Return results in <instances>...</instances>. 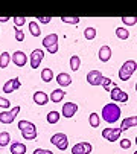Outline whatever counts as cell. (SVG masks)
I'll return each mask as SVG.
<instances>
[{
	"instance_id": "obj_1",
	"label": "cell",
	"mask_w": 137,
	"mask_h": 154,
	"mask_svg": "<svg viewBox=\"0 0 137 154\" xmlns=\"http://www.w3.org/2000/svg\"><path fill=\"white\" fill-rule=\"evenodd\" d=\"M120 113H122L120 107L114 102H110V104L104 105V108H102V119L108 124H114V122L119 121Z\"/></svg>"
},
{
	"instance_id": "obj_2",
	"label": "cell",
	"mask_w": 137,
	"mask_h": 154,
	"mask_svg": "<svg viewBox=\"0 0 137 154\" xmlns=\"http://www.w3.org/2000/svg\"><path fill=\"white\" fill-rule=\"evenodd\" d=\"M18 130H21V136L26 140H34L37 137V127L29 121H20Z\"/></svg>"
},
{
	"instance_id": "obj_3",
	"label": "cell",
	"mask_w": 137,
	"mask_h": 154,
	"mask_svg": "<svg viewBox=\"0 0 137 154\" xmlns=\"http://www.w3.org/2000/svg\"><path fill=\"white\" fill-rule=\"evenodd\" d=\"M135 69H137V64L134 60H129V61H125L122 64V67L119 70V79L120 81H128L134 73H135Z\"/></svg>"
},
{
	"instance_id": "obj_4",
	"label": "cell",
	"mask_w": 137,
	"mask_h": 154,
	"mask_svg": "<svg viewBox=\"0 0 137 154\" xmlns=\"http://www.w3.org/2000/svg\"><path fill=\"white\" fill-rule=\"evenodd\" d=\"M43 46L47 49L49 54H56L58 52V35L56 34H49L43 38Z\"/></svg>"
},
{
	"instance_id": "obj_5",
	"label": "cell",
	"mask_w": 137,
	"mask_h": 154,
	"mask_svg": "<svg viewBox=\"0 0 137 154\" xmlns=\"http://www.w3.org/2000/svg\"><path fill=\"white\" fill-rule=\"evenodd\" d=\"M50 143H53L58 149L64 151V149H67V146H68V139H67V136H65L64 133H56V134H53V136L50 137Z\"/></svg>"
},
{
	"instance_id": "obj_6",
	"label": "cell",
	"mask_w": 137,
	"mask_h": 154,
	"mask_svg": "<svg viewBox=\"0 0 137 154\" xmlns=\"http://www.w3.org/2000/svg\"><path fill=\"white\" fill-rule=\"evenodd\" d=\"M18 112H20V107L18 105L12 107L9 112H2V113H0V122H2V124H12L14 119H15V116L18 115Z\"/></svg>"
},
{
	"instance_id": "obj_7",
	"label": "cell",
	"mask_w": 137,
	"mask_h": 154,
	"mask_svg": "<svg viewBox=\"0 0 137 154\" xmlns=\"http://www.w3.org/2000/svg\"><path fill=\"white\" fill-rule=\"evenodd\" d=\"M120 134H122L120 128H105V130H102V137L107 139L108 142H117Z\"/></svg>"
},
{
	"instance_id": "obj_8",
	"label": "cell",
	"mask_w": 137,
	"mask_h": 154,
	"mask_svg": "<svg viewBox=\"0 0 137 154\" xmlns=\"http://www.w3.org/2000/svg\"><path fill=\"white\" fill-rule=\"evenodd\" d=\"M110 98L114 102H126L128 101V93H125L122 89H119V87H113L111 92H110Z\"/></svg>"
},
{
	"instance_id": "obj_9",
	"label": "cell",
	"mask_w": 137,
	"mask_h": 154,
	"mask_svg": "<svg viewBox=\"0 0 137 154\" xmlns=\"http://www.w3.org/2000/svg\"><path fill=\"white\" fill-rule=\"evenodd\" d=\"M43 58H44L43 49H34L32 54H31V67L32 69H38L41 61H43Z\"/></svg>"
},
{
	"instance_id": "obj_10",
	"label": "cell",
	"mask_w": 137,
	"mask_h": 154,
	"mask_svg": "<svg viewBox=\"0 0 137 154\" xmlns=\"http://www.w3.org/2000/svg\"><path fill=\"white\" fill-rule=\"evenodd\" d=\"M91 152V143L88 142H79L72 146V154H90Z\"/></svg>"
},
{
	"instance_id": "obj_11",
	"label": "cell",
	"mask_w": 137,
	"mask_h": 154,
	"mask_svg": "<svg viewBox=\"0 0 137 154\" xmlns=\"http://www.w3.org/2000/svg\"><path fill=\"white\" fill-rule=\"evenodd\" d=\"M76 112H78V105L75 104V102H65L64 105H62V116L64 118H73L75 115H76Z\"/></svg>"
},
{
	"instance_id": "obj_12",
	"label": "cell",
	"mask_w": 137,
	"mask_h": 154,
	"mask_svg": "<svg viewBox=\"0 0 137 154\" xmlns=\"http://www.w3.org/2000/svg\"><path fill=\"white\" fill-rule=\"evenodd\" d=\"M102 73L99 72V70H91V72H88L87 73V82L90 84V85H101V82H102Z\"/></svg>"
},
{
	"instance_id": "obj_13",
	"label": "cell",
	"mask_w": 137,
	"mask_h": 154,
	"mask_svg": "<svg viewBox=\"0 0 137 154\" xmlns=\"http://www.w3.org/2000/svg\"><path fill=\"white\" fill-rule=\"evenodd\" d=\"M11 60H12V63H14L15 66H18V67H23V66L28 63V57H26V54H25V52H21V51L14 52L12 57H11Z\"/></svg>"
},
{
	"instance_id": "obj_14",
	"label": "cell",
	"mask_w": 137,
	"mask_h": 154,
	"mask_svg": "<svg viewBox=\"0 0 137 154\" xmlns=\"http://www.w3.org/2000/svg\"><path fill=\"white\" fill-rule=\"evenodd\" d=\"M20 85H21L20 79L18 78H12V79H9V81H6L3 84V93H12L14 90L20 89Z\"/></svg>"
},
{
	"instance_id": "obj_15",
	"label": "cell",
	"mask_w": 137,
	"mask_h": 154,
	"mask_svg": "<svg viewBox=\"0 0 137 154\" xmlns=\"http://www.w3.org/2000/svg\"><path fill=\"white\" fill-rule=\"evenodd\" d=\"M34 102H35L37 105H47V102H49V96L46 95L44 92L38 90V92L34 93Z\"/></svg>"
},
{
	"instance_id": "obj_16",
	"label": "cell",
	"mask_w": 137,
	"mask_h": 154,
	"mask_svg": "<svg viewBox=\"0 0 137 154\" xmlns=\"http://www.w3.org/2000/svg\"><path fill=\"white\" fill-rule=\"evenodd\" d=\"M137 125V118L135 116H131V118H126L122 121L120 124V131H126V130H131L132 127Z\"/></svg>"
},
{
	"instance_id": "obj_17",
	"label": "cell",
	"mask_w": 137,
	"mask_h": 154,
	"mask_svg": "<svg viewBox=\"0 0 137 154\" xmlns=\"http://www.w3.org/2000/svg\"><path fill=\"white\" fill-rule=\"evenodd\" d=\"M56 82H58L59 85H62V87H67V85L72 84V78H70V75H68V73L61 72V73L56 75Z\"/></svg>"
},
{
	"instance_id": "obj_18",
	"label": "cell",
	"mask_w": 137,
	"mask_h": 154,
	"mask_svg": "<svg viewBox=\"0 0 137 154\" xmlns=\"http://www.w3.org/2000/svg\"><path fill=\"white\" fill-rule=\"evenodd\" d=\"M26 145L21 142H12L11 143V154H25L26 152Z\"/></svg>"
},
{
	"instance_id": "obj_19",
	"label": "cell",
	"mask_w": 137,
	"mask_h": 154,
	"mask_svg": "<svg viewBox=\"0 0 137 154\" xmlns=\"http://www.w3.org/2000/svg\"><path fill=\"white\" fill-rule=\"evenodd\" d=\"M99 60L102 61V63H107L110 58H111V48L110 46H102L101 49H99Z\"/></svg>"
},
{
	"instance_id": "obj_20",
	"label": "cell",
	"mask_w": 137,
	"mask_h": 154,
	"mask_svg": "<svg viewBox=\"0 0 137 154\" xmlns=\"http://www.w3.org/2000/svg\"><path fill=\"white\" fill-rule=\"evenodd\" d=\"M64 96H65V92L56 89V90L52 92V95H50V101H52V102H61V101L64 99Z\"/></svg>"
},
{
	"instance_id": "obj_21",
	"label": "cell",
	"mask_w": 137,
	"mask_h": 154,
	"mask_svg": "<svg viewBox=\"0 0 137 154\" xmlns=\"http://www.w3.org/2000/svg\"><path fill=\"white\" fill-rule=\"evenodd\" d=\"M59 118H61V115L58 113V112H55V110H52V112H49L47 113V116H46V121H47L49 124H58V121H59Z\"/></svg>"
},
{
	"instance_id": "obj_22",
	"label": "cell",
	"mask_w": 137,
	"mask_h": 154,
	"mask_svg": "<svg viewBox=\"0 0 137 154\" xmlns=\"http://www.w3.org/2000/svg\"><path fill=\"white\" fill-rule=\"evenodd\" d=\"M9 61H11L9 52H2V55H0V69H6L9 66Z\"/></svg>"
},
{
	"instance_id": "obj_23",
	"label": "cell",
	"mask_w": 137,
	"mask_h": 154,
	"mask_svg": "<svg viewBox=\"0 0 137 154\" xmlns=\"http://www.w3.org/2000/svg\"><path fill=\"white\" fill-rule=\"evenodd\" d=\"M41 79L44 81V82H50L52 79H53V72H52V69H43L41 70Z\"/></svg>"
},
{
	"instance_id": "obj_24",
	"label": "cell",
	"mask_w": 137,
	"mask_h": 154,
	"mask_svg": "<svg viewBox=\"0 0 137 154\" xmlns=\"http://www.w3.org/2000/svg\"><path fill=\"white\" fill-rule=\"evenodd\" d=\"M79 67H81V58L78 55L70 57V69L73 72H76V70H79Z\"/></svg>"
},
{
	"instance_id": "obj_25",
	"label": "cell",
	"mask_w": 137,
	"mask_h": 154,
	"mask_svg": "<svg viewBox=\"0 0 137 154\" xmlns=\"http://www.w3.org/2000/svg\"><path fill=\"white\" fill-rule=\"evenodd\" d=\"M9 142H11L9 133L8 131H2L0 133V146H6V145H9Z\"/></svg>"
},
{
	"instance_id": "obj_26",
	"label": "cell",
	"mask_w": 137,
	"mask_h": 154,
	"mask_svg": "<svg viewBox=\"0 0 137 154\" xmlns=\"http://www.w3.org/2000/svg\"><path fill=\"white\" fill-rule=\"evenodd\" d=\"M88 122H90V125L93 127V128H96V127H99V124H101V118H99L96 113H91V115L88 116Z\"/></svg>"
},
{
	"instance_id": "obj_27",
	"label": "cell",
	"mask_w": 137,
	"mask_h": 154,
	"mask_svg": "<svg viewBox=\"0 0 137 154\" xmlns=\"http://www.w3.org/2000/svg\"><path fill=\"white\" fill-rule=\"evenodd\" d=\"M84 37H85V40H95V37H96V29H95V28H91V26L85 28V31H84Z\"/></svg>"
},
{
	"instance_id": "obj_28",
	"label": "cell",
	"mask_w": 137,
	"mask_h": 154,
	"mask_svg": "<svg viewBox=\"0 0 137 154\" xmlns=\"http://www.w3.org/2000/svg\"><path fill=\"white\" fill-rule=\"evenodd\" d=\"M29 31H31V34H32V37H40V28H38V25L35 23V21H31L29 23Z\"/></svg>"
},
{
	"instance_id": "obj_29",
	"label": "cell",
	"mask_w": 137,
	"mask_h": 154,
	"mask_svg": "<svg viewBox=\"0 0 137 154\" xmlns=\"http://www.w3.org/2000/svg\"><path fill=\"white\" fill-rule=\"evenodd\" d=\"M116 35H117V38H120V40H126V38L129 37V32H128L125 28H117V29H116Z\"/></svg>"
},
{
	"instance_id": "obj_30",
	"label": "cell",
	"mask_w": 137,
	"mask_h": 154,
	"mask_svg": "<svg viewBox=\"0 0 137 154\" xmlns=\"http://www.w3.org/2000/svg\"><path fill=\"white\" fill-rule=\"evenodd\" d=\"M61 20L64 21V23H68V25H78L81 18H79V17H64V15H62Z\"/></svg>"
},
{
	"instance_id": "obj_31",
	"label": "cell",
	"mask_w": 137,
	"mask_h": 154,
	"mask_svg": "<svg viewBox=\"0 0 137 154\" xmlns=\"http://www.w3.org/2000/svg\"><path fill=\"white\" fill-rule=\"evenodd\" d=\"M120 20L123 21L125 25H128V26H134V25L137 23V18H135V17H122Z\"/></svg>"
},
{
	"instance_id": "obj_32",
	"label": "cell",
	"mask_w": 137,
	"mask_h": 154,
	"mask_svg": "<svg viewBox=\"0 0 137 154\" xmlns=\"http://www.w3.org/2000/svg\"><path fill=\"white\" fill-rule=\"evenodd\" d=\"M12 20H14L15 28H20V26H23V25L26 23V18L25 17H12Z\"/></svg>"
},
{
	"instance_id": "obj_33",
	"label": "cell",
	"mask_w": 137,
	"mask_h": 154,
	"mask_svg": "<svg viewBox=\"0 0 137 154\" xmlns=\"http://www.w3.org/2000/svg\"><path fill=\"white\" fill-rule=\"evenodd\" d=\"M14 31H15V40L17 41H23V40H25V32H23L20 28H14Z\"/></svg>"
},
{
	"instance_id": "obj_34",
	"label": "cell",
	"mask_w": 137,
	"mask_h": 154,
	"mask_svg": "<svg viewBox=\"0 0 137 154\" xmlns=\"http://www.w3.org/2000/svg\"><path fill=\"white\" fill-rule=\"evenodd\" d=\"M131 140L129 139H122L120 142H119V145H120V148H123V149H128V148H131Z\"/></svg>"
},
{
	"instance_id": "obj_35",
	"label": "cell",
	"mask_w": 137,
	"mask_h": 154,
	"mask_svg": "<svg viewBox=\"0 0 137 154\" xmlns=\"http://www.w3.org/2000/svg\"><path fill=\"white\" fill-rule=\"evenodd\" d=\"M111 82H113V81H111L110 78H107V76H104V78H102V82H101V85H102V87H104V89L107 90V89H108V87L111 85Z\"/></svg>"
},
{
	"instance_id": "obj_36",
	"label": "cell",
	"mask_w": 137,
	"mask_h": 154,
	"mask_svg": "<svg viewBox=\"0 0 137 154\" xmlns=\"http://www.w3.org/2000/svg\"><path fill=\"white\" fill-rule=\"evenodd\" d=\"M9 101L6 99V98H3V96H0V107L2 108H9Z\"/></svg>"
},
{
	"instance_id": "obj_37",
	"label": "cell",
	"mask_w": 137,
	"mask_h": 154,
	"mask_svg": "<svg viewBox=\"0 0 137 154\" xmlns=\"http://www.w3.org/2000/svg\"><path fill=\"white\" fill-rule=\"evenodd\" d=\"M32 154H53L52 151H49V149H43V148H37V149H34V152Z\"/></svg>"
},
{
	"instance_id": "obj_38",
	"label": "cell",
	"mask_w": 137,
	"mask_h": 154,
	"mask_svg": "<svg viewBox=\"0 0 137 154\" xmlns=\"http://www.w3.org/2000/svg\"><path fill=\"white\" fill-rule=\"evenodd\" d=\"M37 20H40V21H41V23H44V25H47V23H49V21L52 20V17H38Z\"/></svg>"
},
{
	"instance_id": "obj_39",
	"label": "cell",
	"mask_w": 137,
	"mask_h": 154,
	"mask_svg": "<svg viewBox=\"0 0 137 154\" xmlns=\"http://www.w3.org/2000/svg\"><path fill=\"white\" fill-rule=\"evenodd\" d=\"M9 20V17H0V21H2V23H5V21H8Z\"/></svg>"
},
{
	"instance_id": "obj_40",
	"label": "cell",
	"mask_w": 137,
	"mask_h": 154,
	"mask_svg": "<svg viewBox=\"0 0 137 154\" xmlns=\"http://www.w3.org/2000/svg\"><path fill=\"white\" fill-rule=\"evenodd\" d=\"M134 154H137V151H135V152H134Z\"/></svg>"
}]
</instances>
